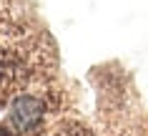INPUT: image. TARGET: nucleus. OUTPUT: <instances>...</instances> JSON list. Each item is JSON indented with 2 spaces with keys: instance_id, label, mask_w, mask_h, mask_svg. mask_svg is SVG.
<instances>
[{
  "instance_id": "4",
  "label": "nucleus",
  "mask_w": 148,
  "mask_h": 136,
  "mask_svg": "<svg viewBox=\"0 0 148 136\" xmlns=\"http://www.w3.org/2000/svg\"><path fill=\"white\" fill-rule=\"evenodd\" d=\"M0 136H15V134H10V131H5V128H0Z\"/></svg>"
},
{
  "instance_id": "1",
  "label": "nucleus",
  "mask_w": 148,
  "mask_h": 136,
  "mask_svg": "<svg viewBox=\"0 0 148 136\" xmlns=\"http://www.w3.org/2000/svg\"><path fill=\"white\" fill-rule=\"evenodd\" d=\"M10 119H13V124H15L18 128L28 131V128H33L40 119H43V104H40L38 98H33V96H20L15 104H13Z\"/></svg>"
},
{
  "instance_id": "2",
  "label": "nucleus",
  "mask_w": 148,
  "mask_h": 136,
  "mask_svg": "<svg viewBox=\"0 0 148 136\" xmlns=\"http://www.w3.org/2000/svg\"><path fill=\"white\" fill-rule=\"evenodd\" d=\"M65 136H93V134H90L86 126H70L68 131H65Z\"/></svg>"
},
{
  "instance_id": "3",
  "label": "nucleus",
  "mask_w": 148,
  "mask_h": 136,
  "mask_svg": "<svg viewBox=\"0 0 148 136\" xmlns=\"http://www.w3.org/2000/svg\"><path fill=\"white\" fill-rule=\"evenodd\" d=\"M5 76V56H3V50H0V81Z\"/></svg>"
}]
</instances>
